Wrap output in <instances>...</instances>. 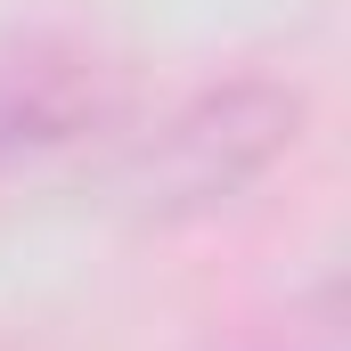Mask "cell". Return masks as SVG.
Masks as SVG:
<instances>
[{
    "mask_svg": "<svg viewBox=\"0 0 351 351\" xmlns=\"http://www.w3.org/2000/svg\"><path fill=\"white\" fill-rule=\"evenodd\" d=\"M131 106L123 58H106L82 33H25L0 49V180L16 164H49L114 131Z\"/></svg>",
    "mask_w": 351,
    "mask_h": 351,
    "instance_id": "obj_2",
    "label": "cell"
},
{
    "mask_svg": "<svg viewBox=\"0 0 351 351\" xmlns=\"http://www.w3.org/2000/svg\"><path fill=\"white\" fill-rule=\"evenodd\" d=\"M311 98L302 82L269 74V66H229L204 74L196 90H180L156 123L131 131L123 147V204L139 221H196L221 213L229 196H245L269 164H286V147L302 139Z\"/></svg>",
    "mask_w": 351,
    "mask_h": 351,
    "instance_id": "obj_1",
    "label": "cell"
},
{
    "mask_svg": "<svg viewBox=\"0 0 351 351\" xmlns=\"http://www.w3.org/2000/svg\"><path fill=\"white\" fill-rule=\"evenodd\" d=\"M213 351H343V311H335V278L294 286L286 302H262L245 319H229Z\"/></svg>",
    "mask_w": 351,
    "mask_h": 351,
    "instance_id": "obj_3",
    "label": "cell"
}]
</instances>
